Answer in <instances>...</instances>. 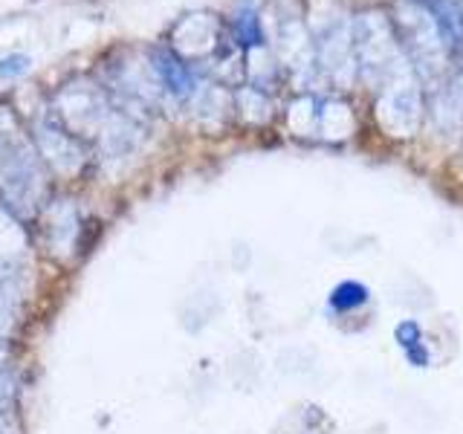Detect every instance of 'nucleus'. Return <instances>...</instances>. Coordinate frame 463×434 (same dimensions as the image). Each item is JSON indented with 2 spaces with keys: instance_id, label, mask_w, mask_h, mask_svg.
I'll list each match as a JSON object with an SVG mask.
<instances>
[{
  "instance_id": "f03ea898",
  "label": "nucleus",
  "mask_w": 463,
  "mask_h": 434,
  "mask_svg": "<svg viewBox=\"0 0 463 434\" xmlns=\"http://www.w3.org/2000/svg\"><path fill=\"white\" fill-rule=\"evenodd\" d=\"M397 38L402 43L405 58L426 81H434L452 58L438 24L420 0H400V18L394 21Z\"/></svg>"
},
{
  "instance_id": "7ed1b4c3",
  "label": "nucleus",
  "mask_w": 463,
  "mask_h": 434,
  "mask_svg": "<svg viewBox=\"0 0 463 434\" xmlns=\"http://www.w3.org/2000/svg\"><path fill=\"white\" fill-rule=\"evenodd\" d=\"M316 64L322 67L327 79L345 84L354 79L356 61H354V38H351V21H345L342 12H333L316 26L313 35Z\"/></svg>"
},
{
  "instance_id": "0eeeda50",
  "label": "nucleus",
  "mask_w": 463,
  "mask_h": 434,
  "mask_svg": "<svg viewBox=\"0 0 463 434\" xmlns=\"http://www.w3.org/2000/svg\"><path fill=\"white\" fill-rule=\"evenodd\" d=\"M154 67L159 72V79H163L165 84V90L174 93V96H192L194 93V72L192 67H188L183 58L177 52H171V50H159L154 55Z\"/></svg>"
},
{
  "instance_id": "20e7f679",
  "label": "nucleus",
  "mask_w": 463,
  "mask_h": 434,
  "mask_svg": "<svg viewBox=\"0 0 463 434\" xmlns=\"http://www.w3.org/2000/svg\"><path fill=\"white\" fill-rule=\"evenodd\" d=\"M380 119L394 137H411L417 134L420 122H423V101H420L417 84L409 76L391 81L380 90Z\"/></svg>"
},
{
  "instance_id": "6e6552de",
  "label": "nucleus",
  "mask_w": 463,
  "mask_h": 434,
  "mask_svg": "<svg viewBox=\"0 0 463 434\" xmlns=\"http://www.w3.org/2000/svg\"><path fill=\"white\" fill-rule=\"evenodd\" d=\"M232 35L241 50H258L264 47V26H260V14L252 6H243L235 12L232 21Z\"/></svg>"
},
{
  "instance_id": "423d86ee",
  "label": "nucleus",
  "mask_w": 463,
  "mask_h": 434,
  "mask_svg": "<svg viewBox=\"0 0 463 434\" xmlns=\"http://www.w3.org/2000/svg\"><path fill=\"white\" fill-rule=\"evenodd\" d=\"M420 4L429 9L434 24H438L452 58L460 55L463 52V0H420Z\"/></svg>"
},
{
  "instance_id": "9d476101",
  "label": "nucleus",
  "mask_w": 463,
  "mask_h": 434,
  "mask_svg": "<svg viewBox=\"0 0 463 434\" xmlns=\"http://www.w3.org/2000/svg\"><path fill=\"white\" fill-rule=\"evenodd\" d=\"M24 67V58H6V61H0V76H12V72H21Z\"/></svg>"
},
{
  "instance_id": "1a4fd4ad",
  "label": "nucleus",
  "mask_w": 463,
  "mask_h": 434,
  "mask_svg": "<svg viewBox=\"0 0 463 434\" xmlns=\"http://www.w3.org/2000/svg\"><path fill=\"white\" fill-rule=\"evenodd\" d=\"M368 298V289L365 287H359V284H342L336 287V293L330 296V304L336 310H351L356 307V304H362Z\"/></svg>"
},
{
  "instance_id": "f257e3e1",
  "label": "nucleus",
  "mask_w": 463,
  "mask_h": 434,
  "mask_svg": "<svg viewBox=\"0 0 463 434\" xmlns=\"http://www.w3.org/2000/svg\"><path fill=\"white\" fill-rule=\"evenodd\" d=\"M351 38H354L356 72H362L380 90L411 72L409 64H405V52L397 38L394 21L388 14L383 12L356 14V18H351Z\"/></svg>"
},
{
  "instance_id": "39448f33",
  "label": "nucleus",
  "mask_w": 463,
  "mask_h": 434,
  "mask_svg": "<svg viewBox=\"0 0 463 434\" xmlns=\"http://www.w3.org/2000/svg\"><path fill=\"white\" fill-rule=\"evenodd\" d=\"M429 116L438 130H460L463 127V70H458L431 99Z\"/></svg>"
}]
</instances>
